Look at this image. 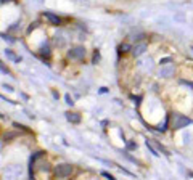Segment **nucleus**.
<instances>
[{"label":"nucleus","mask_w":193,"mask_h":180,"mask_svg":"<svg viewBox=\"0 0 193 180\" xmlns=\"http://www.w3.org/2000/svg\"><path fill=\"white\" fill-rule=\"evenodd\" d=\"M190 124V119L182 114H174V119H172V127L174 129H180V127H185Z\"/></svg>","instance_id":"nucleus-1"},{"label":"nucleus","mask_w":193,"mask_h":180,"mask_svg":"<svg viewBox=\"0 0 193 180\" xmlns=\"http://www.w3.org/2000/svg\"><path fill=\"white\" fill-rule=\"evenodd\" d=\"M71 172H73V167L69 164H60L55 169V175L57 177H68V175H71Z\"/></svg>","instance_id":"nucleus-2"},{"label":"nucleus","mask_w":193,"mask_h":180,"mask_svg":"<svg viewBox=\"0 0 193 180\" xmlns=\"http://www.w3.org/2000/svg\"><path fill=\"white\" fill-rule=\"evenodd\" d=\"M68 56H69V58H73V60H80V58H84V56H85V50L82 47H76L73 50H69Z\"/></svg>","instance_id":"nucleus-3"},{"label":"nucleus","mask_w":193,"mask_h":180,"mask_svg":"<svg viewBox=\"0 0 193 180\" xmlns=\"http://www.w3.org/2000/svg\"><path fill=\"white\" fill-rule=\"evenodd\" d=\"M45 18H47L52 24H55V26H58L60 23H61V19H60L58 16H55V15H52V13H45Z\"/></svg>","instance_id":"nucleus-4"},{"label":"nucleus","mask_w":193,"mask_h":180,"mask_svg":"<svg viewBox=\"0 0 193 180\" xmlns=\"http://www.w3.org/2000/svg\"><path fill=\"white\" fill-rule=\"evenodd\" d=\"M145 48H146V45H145V44H142V45H135V47H134V55H135V56L142 55V53L145 51Z\"/></svg>","instance_id":"nucleus-5"},{"label":"nucleus","mask_w":193,"mask_h":180,"mask_svg":"<svg viewBox=\"0 0 193 180\" xmlns=\"http://www.w3.org/2000/svg\"><path fill=\"white\" fill-rule=\"evenodd\" d=\"M68 119H69L71 122H79L80 117H79L77 114H71V113H69V114H68Z\"/></svg>","instance_id":"nucleus-6"},{"label":"nucleus","mask_w":193,"mask_h":180,"mask_svg":"<svg viewBox=\"0 0 193 180\" xmlns=\"http://www.w3.org/2000/svg\"><path fill=\"white\" fill-rule=\"evenodd\" d=\"M171 73H172V68H166V69H161V71H159V74L164 76V77H167Z\"/></svg>","instance_id":"nucleus-7"},{"label":"nucleus","mask_w":193,"mask_h":180,"mask_svg":"<svg viewBox=\"0 0 193 180\" xmlns=\"http://www.w3.org/2000/svg\"><path fill=\"white\" fill-rule=\"evenodd\" d=\"M42 53L48 56V55H50V50H48V47H44V48H42Z\"/></svg>","instance_id":"nucleus-8"},{"label":"nucleus","mask_w":193,"mask_h":180,"mask_svg":"<svg viewBox=\"0 0 193 180\" xmlns=\"http://www.w3.org/2000/svg\"><path fill=\"white\" fill-rule=\"evenodd\" d=\"M119 48H121V51H126V50H127V48H129V45H126V44H124V45H121V47H119Z\"/></svg>","instance_id":"nucleus-9"},{"label":"nucleus","mask_w":193,"mask_h":180,"mask_svg":"<svg viewBox=\"0 0 193 180\" xmlns=\"http://www.w3.org/2000/svg\"><path fill=\"white\" fill-rule=\"evenodd\" d=\"M0 69H2L3 73H8V69H7V68H5V66L2 64V61H0Z\"/></svg>","instance_id":"nucleus-10"}]
</instances>
